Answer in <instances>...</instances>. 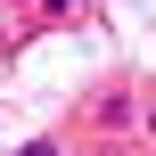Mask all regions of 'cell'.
<instances>
[{"mask_svg":"<svg viewBox=\"0 0 156 156\" xmlns=\"http://www.w3.org/2000/svg\"><path fill=\"white\" fill-rule=\"evenodd\" d=\"M148 132H156V107H148Z\"/></svg>","mask_w":156,"mask_h":156,"instance_id":"obj_1","label":"cell"}]
</instances>
